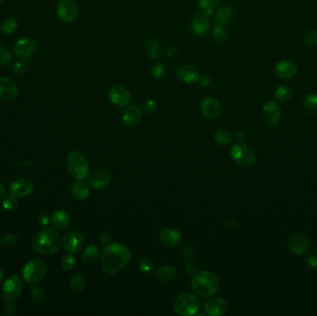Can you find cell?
Instances as JSON below:
<instances>
[{"instance_id": "6da1fadb", "label": "cell", "mask_w": 317, "mask_h": 316, "mask_svg": "<svg viewBox=\"0 0 317 316\" xmlns=\"http://www.w3.org/2000/svg\"><path fill=\"white\" fill-rule=\"evenodd\" d=\"M130 259L131 252L126 246L120 243H112L103 249L101 268L107 275H115L128 264Z\"/></svg>"}, {"instance_id": "7a4b0ae2", "label": "cell", "mask_w": 317, "mask_h": 316, "mask_svg": "<svg viewBox=\"0 0 317 316\" xmlns=\"http://www.w3.org/2000/svg\"><path fill=\"white\" fill-rule=\"evenodd\" d=\"M191 287L194 294L199 298H210L218 292L220 280L210 271H198L193 275Z\"/></svg>"}, {"instance_id": "3957f363", "label": "cell", "mask_w": 317, "mask_h": 316, "mask_svg": "<svg viewBox=\"0 0 317 316\" xmlns=\"http://www.w3.org/2000/svg\"><path fill=\"white\" fill-rule=\"evenodd\" d=\"M62 241L59 233L53 229H45L38 233L32 241V247L42 255L54 254L61 248Z\"/></svg>"}, {"instance_id": "277c9868", "label": "cell", "mask_w": 317, "mask_h": 316, "mask_svg": "<svg viewBox=\"0 0 317 316\" xmlns=\"http://www.w3.org/2000/svg\"><path fill=\"white\" fill-rule=\"evenodd\" d=\"M67 168L72 177L76 181H82L88 174V161L79 151L71 152L67 157Z\"/></svg>"}, {"instance_id": "5b68a950", "label": "cell", "mask_w": 317, "mask_h": 316, "mask_svg": "<svg viewBox=\"0 0 317 316\" xmlns=\"http://www.w3.org/2000/svg\"><path fill=\"white\" fill-rule=\"evenodd\" d=\"M199 307H200V302L198 299V296L193 294H181L174 301V311L179 316H195L198 314Z\"/></svg>"}, {"instance_id": "8992f818", "label": "cell", "mask_w": 317, "mask_h": 316, "mask_svg": "<svg viewBox=\"0 0 317 316\" xmlns=\"http://www.w3.org/2000/svg\"><path fill=\"white\" fill-rule=\"evenodd\" d=\"M46 264L42 259H33L23 267V279L31 285L38 284L45 278L46 274Z\"/></svg>"}, {"instance_id": "52a82bcc", "label": "cell", "mask_w": 317, "mask_h": 316, "mask_svg": "<svg viewBox=\"0 0 317 316\" xmlns=\"http://www.w3.org/2000/svg\"><path fill=\"white\" fill-rule=\"evenodd\" d=\"M231 158L235 163L242 167H249L256 161V153L249 145L238 142L231 149Z\"/></svg>"}, {"instance_id": "ba28073f", "label": "cell", "mask_w": 317, "mask_h": 316, "mask_svg": "<svg viewBox=\"0 0 317 316\" xmlns=\"http://www.w3.org/2000/svg\"><path fill=\"white\" fill-rule=\"evenodd\" d=\"M56 13L61 22L67 24L76 22L79 15V8L75 0H60Z\"/></svg>"}, {"instance_id": "9c48e42d", "label": "cell", "mask_w": 317, "mask_h": 316, "mask_svg": "<svg viewBox=\"0 0 317 316\" xmlns=\"http://www.w3.org/2000/svg\"><path fill=\"white\" fill-rule=\"evenodd\" d=\"M23 290V283L21 278L16 276L12 275L8 276L4 282V285L2 287V295L4 300L8 302L12 303L19 299Z\"/></svg>"}, {"instance_id": "30bf717a", "label": "cell", "mask_w": 317, "mask_h": 316, "mask_svg": "<svg viewBox=\"0 0 317 316\" xmlns=\"http://www.w3.org/2000/svg\"><path fill=\"white\" fill-rule=\"evenodd\" d=\"M38 43L32 38H20L14 45V54L18 59L26 60L37 52Z\"/></svg>"}, {"instance_id": "8fae6325", "label": "cell", "mask_w": 317, "mask_h": 316, "mask_svg": "<svg viewBox=\"0 0 317 316\" xmlns=\"http://www.w3.org/2000/svg\"><path fill=\"white\" fill-rule=\"evenodd\" d=\"M288 248L295 255L303 256L309 252V240L305 235L296 232L288 238Z\"/></svg>"}, {"instance_id": "7c38bea8", "label": "cell", "mask_w": 317, "mask_h": 316, "mask_svg": "<svg viewBox=\"0 0 317 316\" xmlns=\"http://www.w3.org/2000/svg\"><path fill=\"white\" fill-rule=\"evenodd\" d=\"M108 97L114 105L118 107L128 105L131 101L130 91L121 84H114L111 86L108 91Z\"/></svg>"}, {"instance_id": "4fadbf2b", "label": "cell", "mask_w": 317, "mask_h": 316, "mask_svg": "<svg viewBox=\"0 0 317 316\" xmlns=\"http://www.w3.org/2000/svg\"><path fill=\"white\" fill-rule=\"evenodd\" d=\"M84 244L83 234L78 231H72L66 234L62 238V247L68 252L75 254L79 252Z\"/></svg>"}, {"instance_id": "5bb4252c", "label": "cell", "mask_w": 317, "mask_h": 316, "mask_svg": "<svg viewBox=\"0 0 317 316\" xmlns=\"http://www.w3.org/2000/svg\"><path fill=\"white\" fill-rule=\"evenodd\" d=\"M19 94V88L13 80L0 76V101L9 102L14 100Z\"/></svg>"}, {"instance_id": "9a60e30c", "label": "cell", "mask_w": 317, "mask_h": 316, "mask_svg": "<svg viewBox=\"0 0 317 316\" xmlns=\"http://www.w3.org/2000/svg\"><path fill=\"white\" fill-rule=\"evenodd\" d=\"M200 111L204 117L210 120L217 119L222 113L221 103L213 97H206L200 103Z\"/></svg>"}, {"instance_id": "2e32d148", "label": "cell", "mask_w": 317, "mask_h": 316, "mask_svg": "<svg viewBox=\"0 0 317 316\" xmlns=\"http://www.w3.org/2000/svg\"><path fill=\"white\" fill-rule=\"evenodd\" d=\"M281 117V109L279 105L274 101L270 100L268 101L263 109L262 118L264 123L267 126H274L276 125Z\"/></svg>"}, {"instance_id": "e0dca14e", "label": "cell", "mask_w": 317, "mask_h": 316, "mask_svg": "<svg viewBox=\"0 0 317 316\" xmlns=\"http://www.w3.org/2000/svg\"><path fill=\"white\" fill-rule=\"evenodd\" d=\"M204 310L207 316H224L227 311V301L223 298L211 296L205 302Z\"/></svg>"}, {"instance_id": "ac0fdd59", "label": "cell", "mask_w": 317, "mask_h": 316, "mask_svg": "<svg viewBox=\"0 0 317 316\" xmlns=\"http://www.w3.org/2000/svg\"><path fill=\"white\" fill-rule=\"evenodd\" d=\"M112 181V175L107 170L97 169L88 175V185L94 189L107 188Z\"/></svg>"}, {"instance_id": "d6986e66", "label": "cell", "mask_w": 317, "mask_h": 316, "mask_svg": "<svg viewBox=\"0 0 317 316\" xmlns=\"http://www.w3.org/2000/svg\"><path fill=\"white\" fill-rule=\"evenodd\" d=\"M176 76L186 83H195L199 81L200 75L198 70L190 64H183L176 70Z\"/></svg>"}, {"instance_id": "ffe728a7", "label": "cell", "mask_w": 317, "mask_h": 316, "mask_svg": "<svg viewBox=\"0 0 317 316\" xmlns=\"http://www.w3.org/2000/svg\"><path fill=\"white\" fill-rule=\"evenodd\" d=\"M275 72H276V75L281 79L287 80V79L293 78L297 75L298 67H297V64L292 60H280L275 67Z\"/></svg>"}, {"instance_id": "44dd1931", "label": "cell", "mask_w": 317, "mask_h": 316, "mask_svg": "<svg viewBox=\"0 0 317 316\" xmlns=\"http://www.w3.org/2000/svg\"><path fill=\"white\" fill-rule=\"evenodd\" d=\"M34 190V185L30 180L18 179L13 181L9 187V191L17 198H25L29 196Z\"/></svg>"}, {"instance_id": "7402d4cb", "label": "cell", "mask_w": 317, "mask_h": 316, "mask_svg": "<svg viewBox=\"0 0 317 316\" xmlns=\"http://www.w3.org/2000/svg\"><path fill=\"white\" fill-rule=\"evenodd\" d=\"M159 240L166 247H176L182 242L181 233L174 228H165L159 233Z\"/></svg>"}, {"instance_id": "603a6c76", "label": "cell", "mask_w": 317, "mask_h": 316, "mask_svg": "<svg viewBox=\"0 0 317 316\" xmlns=\"http://www.w3.org/2000/svg\"><path fill=\"white\" fill-rule=\"evenodd\" d=\"M176 276H177V271L175 267L169 264H165L158 267L154 273L155 279L158 281V283H161V284H167L174 281Z\"/></svg>"}, {"instance_id": "cb8c5ba5", "label": "cell", "mask_w": 317, "mask_h": 316, "mask_svg": "<svg viewBox=\"0 0 317 316\" xmlns=\"http://www.w3.org/2000/svg\"><path fill=\"white\" fill-rule=\"evenodd\" d=\"M142 119V111L139 107L131 105L127 107L122 114V121L128 126H136Z\"/></svg>"}, {"instance_id": "d4e9b609", "label": "cell", "mask_w": 317, "mask_h": 316, "mask_svg": "<svg viewBox=\"0 0 317 316\" xmlns=\"http://www.w3.org/2000/svg\"><path fill=\"white\" fill-rule=\"evenodd\" d=\"M211 26V22H210V17L204 15V14H199V15L194 17L191 23V28L194 34L198 36H202L206 34Z\"/></svg>"}, {"instance_id": "484cf974", "label": "cell", "mask_w": 317, "mask_h": 316, "mask_svg": "<svg viewBox=\"0 0 317 316\" xmlns=\"http://www.w3.org/2000/svg\"><path fill=\"white\" fill-rule=\"evenodd\" d=\"M50 223L55 229L63 230L70 224V215L65 211H57L50 219Z\"/></svg>"}, {"instance_id": "4316f807", "label": "cell", "mask_w": 317, "mask_h": 316, "mask_svg": "<svg viewBox=\"0 0 317 316\" xmlns=\"http://www.w3.org/2000/svg\"><path fill=\"white\" fill-rule=\"evenodd\" d=\"M72 193L77 200H85L90 196V189L83 180L76 181L72 187Z\"/></svg>"}, {"instance_id": "83f0119b", "label": "cell", "mask_w": 317, "mask_h": 316, "mask_svg": "<svg viewBox=\"0 0 317 316\" xmlns=\"http://www.w3.org/2000/svg\"><path fill=\"white\" fill-rule=\"evenodd\" d=\"M234 8H232L231 6H229V5L223 6V7L218 8V10L215 13V16H214L215 22L218 24L225 25V24H227L232 20V18L234 17Z\"/></svg>"}, {"instance_id": "f1b7e54d", "label": "cell", "mask_w": 317, "mask_h": 316, "mask_svg": "<svg viewBox=\"0 0 317 316\" xmlns=\"http://www.w3.org/2000/svg\"><path fill=\"white\" fill-rule=\"evenodd\" d=\"M145 51L152 60L158 59L161 56V46L157 39L150 38L145 43Z\"/></svg>"}, {"instance_id": "f546056e", "label": "cell", "mask_w": 317, "mask_h": 316, "mask_svg": "<svg viewBox=\"0 0 317 316\" xmlns=\"http://www.w3.org/2000/svg\"><path fill=\"white\" fill-rule=\"evenodd\" d=\"M99 257V249L95 245L87 246L83 249L81 255V259L83 264H90L96 263Z\"/></svg>"}, {"instance_id": "4dcf8cb0", "label": "cell", "mask_w": 317, "mask_h": 316, "mask_svg": "<svg viewBox=\"0 0 317 316\" xmlns=\"http://www.w3.org/2000/svg\"><path fill=\"white\" fill-rule=\"evenodd\" d=\"M214 140L221 146H229L233 141L232 134L226 129H218L214 133Z\"/></svg>"}, {"instance_id": "1f68e13d", "label": "cell", "mask_w": 317, "mask_h": 316, "mask_svg": "<svg viewBox=\"0 0 317 316\" xmlns=\"http://www.w3.org/2000/svg\"><path fill=\"white\" fill-rule=\"evenodd\" d=\"M275 98L280 101V102H287L293 96V91L290 86L288 85H280L278 86L275 93H274Z\"/></svg>"}, {"instance_id": "d6a6232c", "label": "cell", "mask_w": 317, "mask_h": 316, "mask_svg": "<svg viewBox=\"0 0 317 316\" xmlns=\"http://www.w3.org/2000/svg\"><path fill=\"white\" fill-rule=\"evenodd\" d=\"M221 0H198V7L201 9L202 14L210 16L213 14L214 8L218 6Z\"/></svg>"}, {"instance_id": "836d02e7", "label": "cell", "mask_w": 317, "mask_h": 316, "mask_svg": "<svg viewBox=\"0 0 317 316\" xmlns=\"http://www.w3.org/2000/svg\"><path fill=\"white\" fill-rule=\"evenodd\" d=\"M86 286V279L83 275H75L70 280V287L75 292H81Z\"/></svg>"}, {"instance_id": "e575fe53", "label": "cell", "mask_w": 317, "mask_h": 316, "mask_svg": "<svg viewBox=\"0 0 317 316\" xmlns=\"http://www.w3.org/2000/svg\"><path fill=\"white\" fill-rule=\"evenodd\" d=\"M302 106L307 112L317 114V94L311 93L306 95L302 100Z\"/></svg>"}, {"instance_id": "d590c367", "label": "cell", "mask_w": 317, "mask_h": 316, "mask_svg": "<svg viewBox=\"0 0 317 316\" xmlns=\"http://www.w3.org/2000/svg\"><path fill=\"white\" fill-rule=\"evenodd\" d=\"M19 27V23L14 18H8L6 19L0 27V30L4 35H11L13 34Z\"/></svg>"}, {"instance_id": "8d00e7d4", "label": "cell", "mask_w": 317, "mask_h": 316, "mask_svg": "<svg viewBox=\"0 0 317 316\" xmlns=\"http://www.w3.org/2000/svg\"><path fill=\"white\" fill-rule=\"evenodd\" d=\"M212 38L216 42H224L225 40H227V32L225 25L216 23V26L212 33Z\"/></svg>"}, {"instance_id": "74e56055", "label": "cell", "mask_w": 317, "mask_h": 316, "mask_svg": "<svg viewBox=\"0 0 317 316\" xmlns=\"http://www.w3.org/2000/svg\"><path fill=\"white\" fill-rule=\"evenodd\" d=\"M61 265L62 269L65 271H70L74 269V267L76 266V258L74 254L67 252V254L63 255L61 258Z\"/></svg>"}, {"instance_id": "f35d334b", "label": "cell", "mask_w": 317, "mask_h": 316, "mask_svg": "<svg viewBox=\"0 0 317 316\" xmlns=\"http://www.w3.org/2000/svg\"><path fill=\"white\" fill-rule=\"evenodd\" d=\"M12 53L8 48L0 46V65L5 66L9 64L12 61Z\"/></svg>"}, {"instance_id": "ab89813d", "label": "cell", "mask_w": 317, "mask_h": 316, "mask_svg": "<svg viewBox=\"0 0 317 316\" xmlns=\"http://www.w3.org/2000/svg\"><path fill=\"white\" fill-rule=\"evenodd\" d=\"M166 66L162 63H156L151 69V75L155 79H161L166 75Z\"/></svg>"}, {"instance_id": "60d3db41", "label": "cell", "mask_w": 317, "mask_h": 316, "mask_svg": "<svg viewBox=\"0 0 317 316\" xmlns=\"http://www.w3.org/2000/svg\"><path fill=\"white\" fill-rule=\"evenodd\" d=\"M31 299L32 301L36 303H41L45 300V292L44 290L39 287V286H35L31 290Z\"/></svg>"}, {"instance_id": "b9f144b4", "label": "cell", "mask_w": 317, "mask_h": 316, "mask_svg": "<svg viewBox=\"0 0 317 316\" xmlns=\"http://www.w3.org/2000/svg\"><path fill=\"white\" fill-rule=\"evenodd\" d=\"M304 42L305 44L309 46H316L317 45V30L312 29L307 31L304 35Z\"/></svg>"}, {"instance_id": "7bdbcfd3", "label": "cell", "mask_w": 317, "mask_h": 316, "mask_svg": "<svg viewBox=\"0 0 317 316\" xmlns=\"http://www.w3.org/2000/svg\"><path fill=\"white\" fill-rule=\"evenodd\" d=\"M17 197L14 195H9V196L6 197L3 200V207L5 210L7 211H11L13 210L17 205Z\"/></svg>"}, {"instance_id": "ee69618b", "label": "cell", "mask_w": 317, "mask_h": 316, "mask_svg": "<svg viewBox=\"0 0 317 316\" xmlns=\"http://www.w3.org/2000/svg\"><path fill=\"white\" fill-rule=\"evenodd\" d=\"M138 267H139V270L142 272L143 274H150L154 269L153 263L150 260H146V259H143V260H141L139 262Z\"/></svg>"}, {"instance_id": "f6af8a7d", "label": "cell", "mask_w": 317, "mask_h": 316, "mask_svg": "<svg viewBox=\"0 0 317 316\" xmlns=\"http://www.w3.org/2000/svg\"><path fill=\"white\" fill-rule=\"evenodd\" d=\"M304 264L310 271H316L317 269V257L315 255L306 257L304 260Z\"/></svg>"}, {"instance_id": "bcb514c9", "label": "cell", "mask_w": 317, "mask_h": 316, "mask_svg": "<svg viewBox=\"0 0 317 316\" xmlns=\"http://www.w3.org/2000/svg\"><path fill=\"white\" fill-rule=\"evenodd\" d=\"M180 254H181L182 258H183L185 261L189 262V261H191V260L194 258V250H193V248H191V247L187 246V247L182 248L181 253H180Z\"/></svg>"}, {"instance_id": "7dc6e473", "label": "cell", "mask_w": 317, "mask_h": 316, "mask_svg": "<svg viewBox=\"0 0 317 316\" xmlns=\"http://www.w3.org/2000/svg\"><path fill=\"white\" fill-rule=\"evenodd\" d=\"M157 103L154 100H148L143 106V110L145 113H153L157 111Z\"/></svg>"}, {"instance_id": "c3c4849f", "label": "cell", "mask_w": 317, "mask_h": 316, "mask_svg": "<svg viewBox=\"0 0 317 316\" xmlns=\"http://www.w3.org/2000/svg\"><path fill=\"white\" fill-rule=\"evenodd\" d=\"M18 242V237L13 234H8L3 238V245L4 246H13Z\"/></svg>"}, {"instance_id": "681fc988", "label": "cell", "mask_w": 317, "mask_h": 316, "mask_svg": "<svg viewBox=\"0 0 317 316\" xmlns=\"http://www.w3.org/2000/svg\"><path fill=\"white\" fill-rule=\"evenodd\" d=\"M25 72V66L22 61L15 62L12 66V73L17 76H22Z\"/></svg>"}, {"instance_id": "f907efd6", "label": "cell", "mask_w": 317, "mask_h": 316, "mask_svg": "<svg viewBox=\"0 0 317 316\" xmlns=\"http://www.w3.org/2000/svg\"><path fill=\"white\" fill-rule=\"evenodd\" d=\"M113 239H114V237H113L112 234L109 233V232H103L99 236V240L106 246L109 244H112Z\"/></svg>"}, {"instance_id": "816d5d0a", "label": "cell", "mask_w": 317, "mask_h": 316, "mask_svg": "<svg viewBox=\"0 0 317 316\" xmlns=\"http://www.w3.org/2000/svg\"><path fill=\"white\" fill-rule=\"evenodd\" d=\"M185 271L190 275H194L198 272V266L195 263H192L191 261H189V262H187V264H185Z\"/></svg>"}, {"instance_id": "f5cc1de1", "label": "cell", "mask_w": 317, "mask_h": 316, "mask_svg": "<svg viewBox=\"0 0 317 316\" xmlns=\"http://www.w3.org/2000/svg\"><path fill=\"white\" fill-rule=\"evenodd\" d=\"M38 223L40 224V226H48V224L50 223V218L45 213H42L38 216Z\"/></svg>"}, {"instance_id": "db71d44e", "label": "cell", "mask_w": 317, "mask_h": 316, "mask_svg": "<svg viewBox=\"0 0 317 316\" xmlns=\"http://www.w3.org/2000/svg\"><path fill=\"white\" fill-rule=\"evenodd\" d=\"M5 312H6V314L8 315V316H13V315L17 314L18 307H17L16 305H14V304H11V302H10V304H8V305H7V306L5 307Z\"/></svg>"}, {"instance_id": "11a10c76", "label": "cell", "mask_w": 317, "mask_h": 316, "mask_svg": "<svg viewBox=\"0 0 317 316\" xmlns=\"http://www.w3.org/2000/svg\"><path fill=\"white\" fill-rule=\"evenodd\" d=\"M177 54V48L175 46H170L167 48L166 55L169 58H173Z\"/></svg>"}, {"instance_id": "9f6ffc18", "label": "cell", "mask_w": 317, "mask_h": 316, "mask_svg": "<svg viewBox=\"0 0 317 316\" xmlns=\"http://www.w3.org/2000/svg\"><path fill=\"white\" fill-rule=\"evenodd\" d=\"M198 82H200V84L202 86H208L209 84H211V79L209 76H204L203 77L199 78Z\"/></svg>"}, {"instance_id": "6f0895ef", "label": "cell", "mask_w": 317, "mask_h": 316, "mask_svg": "<svg viewBox=\"0 0 317 316\" xmlns=\"http://www.w3.org/2000/svg\"><path fill=\"white\" fill-rule=\"evenodd\" d=\"M235 137L238 140V142H242V140L244 139V134L242 131H238L235 135Z\"/></svg>"}, {"instance_id": "680465c9", "label": "cell", "mask_w": 317, "mask_h": 316, "mask_svg": "<svg viewBox=\"0 0 317 316\" xmlns=\"http://www.w3.org/2000/svg\"><path fill=\"white\" fill-rule=\"evenodd\" d=\"M6 194V188L0 183V199L3 198Z\"/></svg>"}, {"instance_id": "91938a15", "label": "cell", "mask_w": 317, "mask_h": 316, "mask_svg": "<svg viewBox=\"0 0 317 316\" xmlns=\"http://www.w3.org/2000/svg\"><path fill=\"white\" fill-rule=\"evenodd\" d=\"M3 277H4V274H3V271L0 269V282L2 281Z\"/></svg>"}, {"instance_id": "94428289", "label": "cell", "mask_w": 317, "mask_h": 316, "mask_svg": "<svg viewBox=\"0 0 317 316\" xmlns=\"http://www.w3.org/2000/svg\"><path fill=\"white\" fill-rule=\"evenodd\" d=\"M3 2H4V0H0V4H1V3H3Z\"/></svg>"}]
</instances>
